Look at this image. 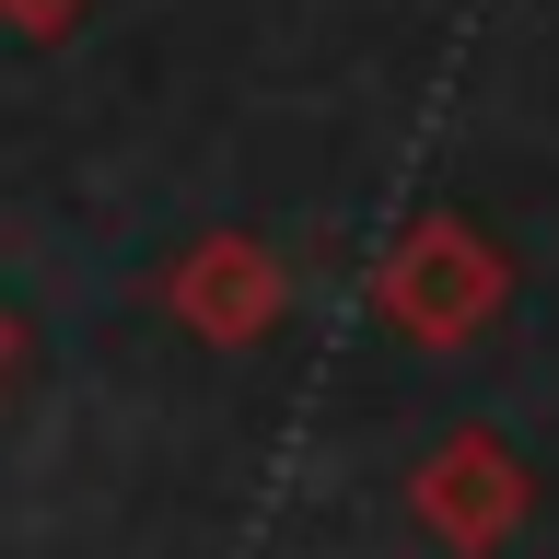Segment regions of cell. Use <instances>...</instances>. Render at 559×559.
Instances as JSON below:
<instances>
[{"mask_svg": "<svg viewBox=\"0 0 559 559\" xmlns=\"http://www.w3.org/2000/svg\"><path fill=\"white\" fill-rule=\"evenodd\" d=\"M501 304H513V257H501L466 210H419V222H396V245L373 257V314H384L408 349H466V338H489Z\"/></svg>", "mask_w": 559, "mask_h": 559, "instance_id": "cell-1", "label": "cell"}, {"mask_svg": "<svg viewBox=\"0 0 559 559\" xmlns=\"http://www.w3.org/2000/svg\"><path fill=\"white\" fill-rule=\"evenodd\" d=\"M12 373H24V314L0 304V396H12Z\"/></svg>", "mask_w": 559, "mask_h": 559, "instance_id": "cell-5", "label": "cell"}, {"mask_svg": "<svg viewBox=\"0 0 559 559\" xmlns=\"http://www.w3.org/2000/svg\"><path fill=\"white\" fill-rule=\"evenodd\" d=\"M164 304H175V326L199 349H257L280 314H292V269H280L257 234H199L164 269Z\"/></svg>", "mask_w": 559, "mask_h": 559, "instance_id": "cell-3", "label": "cell"}, {"mask_svg": "<svg viewBox=\"0 0 559 559\" xmlns=\"http://www.w3.org/2000/svg\"><path fill=\"white\" fill-rule=\"evenodd\" d=\"M408 513L443 559H501L524 536V513H536V478H524V454L501 431H443L408 466Z\"/></svg>", "mask_w": 559, "mask_h": 559, "instance_id": "cell-2", "label": "cell"}, {"mask_svg": "<svg viewBox=\"0 0 559 559\" xmlns=\"http://www.w3.org/2000/svg\"><path fill=\"white\" fill-rule=\"evenodd\" d=\"M82 12H94V0H0V24H12V35H35V47L82 35Z\"/></svg>", "mask_w": 559, "mask_h": 559, "instance_id": "cell-4", "label": "cell"}]
</instances>
